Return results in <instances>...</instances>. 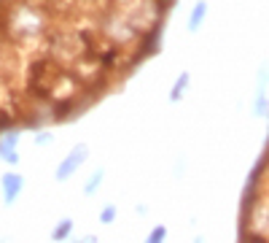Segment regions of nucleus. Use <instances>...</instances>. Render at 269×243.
Instances as JSON below:
<instances>
[{"instance_id":"obj_3","label":"nucleus","mask_w":269,"mask_h":243,"mask_svg":"<svg viewBox=\"0 0 269 243\" xmlns=\"http://www.w3.org/2000/svg\"><path fill=\"white\" fill-rule=\"evenodd\" d=\"M205 11H208V6H205V3H196V6H194L191 19H188V27H191V30L199 27V22H202V17H205Z\"/></svg>"},{"instance_id":"obj_9","label":"nucleus","mask_w":269,"mask_h":243,"mask_svg":"<svg viewBox=\"0 0 269 243\" xmlns=\"http://www.w3.org/2000/svg\"><path fill=\"white\" fill-rule=\"evenodd\" d=\"M78 243H97V238H94V235H86V238L78 240Z\"/></svg>"},{"instance_id":"obj_1","label":"nucleus","mask_w":269,"mask_h":243,"mask_svg":"<svg viewBox=\"0 0 269 243\" xmlns=\"http://www.w3.org/2000/svg\"><path fill=\"white\" fill-rule=\"evenodd\" d=\"M86 154H89V146H86V143L76 146L73 152H70V154L65 157V160H62V165L57 168V181H68V178H70V176H73L78 168L84 165Z\"/></svg>"},{"instance_id":"obj_2","label":"nucleus","mask_w":269,"mask_h":243,"mask_svg":"<svg viewBox=\"0 0 269 243\" xmlns=\"http://www.w3.org/2000/svg\"><path fill=\"white\" fill-rule=\"evenodd\" d=\"M22 176H17V173H9V176H3V198H6V203H17V198H19V192H22Z\"/></svg>"},{"instance_id":"obj_6","label":"nucleus","mask_w":269,"mask_h":243,"mask_svg":"<svg viewBox=\"0 0 269 243\" xmlns=\"http://www.w3.org/2000/svg\"><path fill=\"white\" fill-rule=\"evenodd\" d=\"M100 181H102V170H97V173L89 178V184H86V189H84V192H86V195H92V192L100 186Z\"/></svg>"},{"instance_id":"obj_7","label":"nucleus","mask_w":269,"mask_h":243,"mask_svg":"<svg viewBox=\"0 0 269 243\" xmlns=\"http://www.w3.org/2000/svg\"><path fill=\"white\" fill-rule=\"evenodd\" d=\"M164 235H167V230H164V227H156V230L148 235V240H146V243H162V240H164Z\"/></svg>"},{"instance_id":"obj_8","label":"nucleus","mask_w":269,"mask_h":243,"mask_svg":"<svg viewBox=\"0 0 269 243\" xmlns=\"http://www.w3.org/2000/svg\"><path fill=\"white\" fill-rule=\"evenodd\" d=\"M113 216H116V206H108L105 211H102V216H100V219L108 224V222H113Z\"/></svg>"},{"instance_id":"obj_5","label":"nucleus","mask_w":269,"mask_h":243,"mask_svg":"<svg viewBox=\"0 0 269 243\" xmlns=\"http://www.w3.org/2000/svg\"><path fill=\"white\" fill-rule=\"evenodd\" d=\"M186 84H188V76L183 73V76H180L178 81H175V87H172V95H170V98H172V100H178V98H180V92H183V87H186Z\"/></svg>"},{"instance_id":"obj_4","label":"nucleus","mask_w":269,"mask_h":243,"mask_svg":"<svg viewBox=\"0 0 269 243\" xmlns=\"http://www.w3.org/2000/svg\"><path fill=\"white\" fill-rule=\"evenodd\" d=\"M70 230H73V222H70V219H65V222H59V227L51 232V238H54V240H65Z\"/></svg>"}]
</instances>
